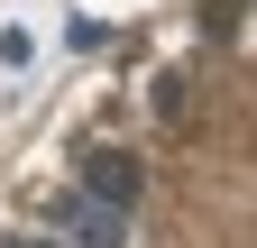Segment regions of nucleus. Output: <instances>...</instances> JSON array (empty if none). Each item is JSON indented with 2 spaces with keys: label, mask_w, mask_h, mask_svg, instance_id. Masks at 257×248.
I'll return each instance as SVG.
<instances>
[{
  "label": "nucleus",
  "mask_w": 257,
  "mask_h": 248,
  "mask_svg": "<svg viewBox=\"0 0 257 248\" xmlns=\"http://www.w3.org/2000/svg\"><path fill=\"white\" fill-rule=\"evenodd\" d=\"M19 248H37V239H19Z\"/></svg>",
  "instance_id": "obj_3"
},
{
  "label": "nucleus",
  "mask_w": 257,
  "mask_h": 248,
  "mask_svg": "<svg viewBox=\"0 0 257 248\" xmlns=\"http://www.w3.org/2000/svg\"><path fill=\"white\" fill-rule=\"evenodd\" d=\"M83 193L110 202V211H128V202H138V157H128V147H92V157H83Z\"/></svg>",
  "instance_id": "obj_1"
},
{
  "label": "nucleus",
  "mask_w": 257,
  "mask_h": 248,
  "mask_svg": "<svg viewBox=\"0 0 257 248\" xmlns=\"http://www.w3.org/2000/svg\"><path fill=\"white\" fill-rule=\"evenodd\" d=\"M55 221L74 230V248H128V211H110V202H55Z\"/></svg>",
  "instance_id": "obj_2"
}]
</instances>
